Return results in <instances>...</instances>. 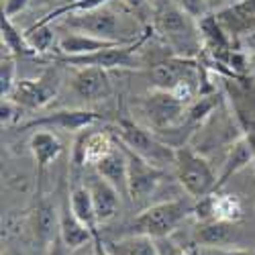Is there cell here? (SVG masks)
Returning <instances> with one entry per match:
<instances>
[{"label":"cell","instance_id":"cell-1","mask_svg":"<svg viewBox=\"0 0 255 255\" xmlns=\"http://www.w3.org/2000/svg\"><path fill=\"white\" fill-rule=\"evenodd\" d=\"M153 31L180 57H192L202 49L198 23L180 4H161L153 12Z\"/></svg>","mask_w":255,"mask_h":255},{"label":"cell","instance_id":"cell-2","mask_svg":"<svg viewBox=\"0 0 255 255\" xmlns=\"http://www.w3.org/2000/svg\"><path fill=\"white\" fill-rule=\"evenodd\" d=\"M111 133L129 151L137 153L145 161H149L161 169H165V165H174L176 161V147L161 141L157 135L151 133V129H147L137 121L121 119L111 129Z\"/></svg>","mask_w":255,"mask_h":255},{"label":"cell","instance_id":"cell-3","mask_svg":"<svg viewBox=\"0 0 255 255\" xmlns=\"http://www.w3.org/2000/svg\"><path fill=\"white\" fill-rule=\"evenodd\" d=\"M194 198H174L145 206L133 221V229L139 235H147L153 239L169 237L172 233L192 215Z\"/></svg>","mask_w":255,"mask_h":255},{"label":"cell","instance_id":"cell-4","mask_svg":"<svg viewBox=\"0 0 255 255\" xmlns=\"http://www.w3.org/2000/svg\"><path fill=\"white\" fill-rule=\"evenodd\" d=\"M174 169H176V178L180 186L190 198L196 200L206 194L217 192L219 174L210 165V161L202 153H198L194 147L190 145L176 147Z\"/></svg>","mask_w":255,"mask_h":255},{"label":"cell","instance_id":"cell-5","mask_svg":"<svg viewBox=\"0 0 255 255\" xmlns=\"http://www.w3.org/2000/svg\"><path fill=\"white\" fill-rule=\"evenodd\" d=\"M135 109L145 117V123L149 125L151 131L161 133L174 129L184 121L188 104L178 96H174L172 92L153 88L151 92H147L145 96H139L135 100Z\"/></svg>","mask_w":255,"mask_h":255},{"label":"cell","instance_id":"cell-6","mask_svg":"<svg viewBox=\"0 0 255 255\" xmlns=\"http://www.w3.org/2000/svg\"><path fill=\"white\" fill-rule=\"evenodd\" d=\"M149 37L145 33L141 39L129 41V43H119L106 49H98L86 55H55L59 63H66L72 68H102V70H133L139 68L137 49L143 45V41Z\"/></svg>","mask_w":255,"mask_h":255},{"label":"cell","instance_id":"cell-7","mask_svg":"<svg viewBox=\"0 0 255 255\" xmlns=\"http://www.w3.org/2000/svg\"><path fill=\"white\" fill-rule=\"evenodd\" d=\"M63 25L70 31H80L92 37L109 39V41H133L131 37L121 35V20L119 16L106 6H98L86 12H74L63 16Z\"/></svg>","mask_w":255,"mask_h":255},{"label":"cell","instance_id":"cell-8","mask_svg":"<svg viewBox=\"0 0 255 255\" xmlns=\"http://www.w3.org/2000/svg\"><path fill=\"white\" fill-rule=\"evenodd\" d=\"M59 90V74L55 70H47L37 78H20L16 86L12 88L10 96L16 104H20L25 111H39L55 98Z\"/></svg>","mask_w":255,"mask_h":255},{"label":"cell","instance_id":"cell-9","mask_svg":"<svg viewBox=\"0 0 255 255\" xmlns=\"http://www.w3.org/2000/svg\"><path fill=\"white\" fill-rule=\"evenodd\" d=\"M125 151H127V157H129V198L135 206H143L157 192L159 184L165 178V169L145 161L137 153L129 151L127 147Z\"/></svg>","mask_w":255,"mask_h":255},{"label":"cell","instance_id":"cell-10","mask_svg":"<svg viewBox=\"0 0 255 255\" xmlns=\"http://www.w3.org/2000/svg\"><path fill=\"white\" fill-rule=\"evenodd\" d=\"M100 117L92 111H82V109H63V111H53L45 117H39L35 121H29L20 125V129H59V131H70L78 133L82 129H90L94 123H98Z\"/></svg>","mask_w":255,"mask_h":255},{"label":"cell","instance_id":"cell-11","mask_svg":"<svg viewBox=\"0 0 255 255\" xmlns=\"http://www.w3.org/2000/svg\"><path fill=\"white\" fill-rule=\"evenodd\" d=\"M111 131H84L76 143L72 151V161L76 167L84 165H96L104 155H109L113 151V147L117 145V139Z\"/></svg>","mask_w":255,"mask_h":255},{"label":"cell","instance_id":"cell-12","mask_svg":"<svg viewBox=\"0 0 255 255\" xmlns=\"http://www.w3.org/2000/svg\"><path fill=\"white\" fill-rule=\"evenodd\" d=\"M72 88L76 96L84 102H100L109 98L113 92V84L109 70L102 68H74Z\"/></svg>","mask_w":255,"mask_h":255},{"label":"cell","instance_id":"cell-13","mask_svg":"<svg viewBox=\"0 0 255 255\" xmlns=\"http://www.w3.org/2000/svg\"><path fill=\"white\" fill-rule=\"evenodd\" d=\"M215 14L227 35L235 41V47L239 37L255 29V0H237L231 6L217 10Z\"/></svg>","mask_w":255,"mask_h":255},{"label":"cell","instance_id":"cell-14","mask_svg":"<svg viewBox=\"0 0 255 255\" xmlns=\"http://www.w3.org/2000/svg\"><path fill=\"white\" fill-rule=\"evenodd\" d=\"M94 172L104 180H109L121 192V196H129V157H127V151L121 143L119 147L115 145L113 151L94 165Z\"/></svg>","mask_w":255,"mask_h":255},{"label":"cell","instance_id":"cell-15","mask_svg":"<svg viewBox=\"0 0 255 255\" xmlns=\"http://www.w3.org/2000/svg\"><path fill=\"white\" fill-rule=\"evenodd\" d=\"M90 194H92V202H94V208H96V217H98V223H109L117 217L119 212V206H121V192L109 182L104 180L102 176L94 174L88 178L86 182Z\"/></svg>","mask_w":255,"mask_h":255},{"label":"cell","instance_id":"cell-16","mask_svg":"<svg viewBox=\"0 0 255 255\" xmlns=\"http://www.w3.org/2000/svg\"><path fill=\"white\" fill-rule=\"evenodd\" d=\"M29 149L37 163V180H41L45 174V169L63 153V143L59 141V137L55 133L45 129V131H37L31 135Z\"/></svg>","mask_w":255,"mask_h":255},{"label":"cell","instance_id":"cell-17","mask_svg":"<svg viewBox=\"0 0 255 255\" xmlns=\"http://www.w3.org/2000/svg\"><path fill=\"white\" fill-rule=\"evenodd\" d=\"M135 41V39H133ZM119 43H129V41H109V39H100V37H92L80 31H70L68 35H63L57 41V55H86V53H94L98 49H106Z\"/></svg>","mask_w":255,"mask_h":255},{"label":"cell","instance_id":"cell-18","mask_svg":"<svg viewBox=\"0 0 255 255\" xmlns=\"http://www.w3.org/2000/svg\"><path fill=\"white\" fill-rule=\"evenodd\" d=\"M70 208L74 215L86 225L94 237V247H104L102 239H100V233H98V217H96V208H94V202H92V194L88 186H76L70 194Z\"/></svg>","mask_w":255,"mask_h":255},{"label":"cell","instance_id":"cell-19","mask_svg":"<svg viewBox=\"0 0 255 255\" xmlns=\"http://www.w3.org/2000/svg\"><path fill=\"white\" fill-rule=\"evenodd\" d=\"M57 235L61 237V241L66 243L72 251L80 249L82 245H86L90 241H94L90 229L84 225L70 208V200L63 204L61 212H59V229H57Z\"/></svg>","mask_w":255,"mask_h":255},{"label":"cell","instance_id":"cell-20","mask_svg":"<svg viewBox=\"0 0 255 255\" xmlns=\"http://www.w3.org/2000/svg\"><path fill=\"white\" fill-rule=\"evenodd\" d=\"M253 161V151L247 143V139L241 135L239 139H235L229 145V151L225 155V161L221 165V172H219V180H217V192L219 190L235 176L237 172H241L243 167H247Z\"/></svg>","mask_w":255,"mask_h":255},{"label":"cell","instance_id":"cell-21","mask_svg":"<svg viewBox=\"0 0 255 255\" xmlns=\"http://www.w3.org/2000/svg\"><path fill=\"white\" fill-rule=\"evenodd\" d=\"M106 249H109L111 255H159L155 239L147 235H139V233L123 237L119 241L106 243Z\"/></svg>","mask_w":255,"mask_h":255},{"label":"cell","instance_id":"cell-22","mask_svg":"<svg viewBox=\"0 0 255 255\" xmlns=\"http://www.w3.org/2000/svg\"><path fill=\"white\" fill-rule=\"evenodd\" d=\"M59 229V215L51 202L41 200L35 210V235L41 243H51L53 241V229Z\"/></svg>","mask_w":255,"mask_h":255},{"label":"cell","instance_id":"cell-23","mask_svg":"<svg viewBox=\"0 0 255 255\" xmlns=\"http://www.w3.org/2000/svg\"><path fill=\"white\" fill-rule=\"evenodd\" d=\"M196 237L206 247H225L233 241V225L223 221H208L198 223Z\"/></svg>","mask_w":255,"mask_h":255},{"label":"cell","instance_id":"cell-24","mask_svg":"<svg viewBox=\"0 0 255 255\" xmlns=\"http://www.w3.org/2000/svg\"><path fill=\"white\" fill-rule=\"evenodd\" d=\"M0 31H2V49H6L8 53H12L14 57H16V55H20V57L37 55V53L33 51V47L29 45L25 33H20V31L12 25V18L2 16Z\"/></svg>","mask_w":255,"mask_h":255},{"label":"cell","instance_id":"cell-25","mask_svg":"<svg viewBox=\"0 0 255 255\" xmlns=\"http://www.w3.org/2000/svg\"><path fill=\"white\" fill-rule=\"evenodd\" d=\"M25 37L37 55L55 49V29L51 23H39L37 20L35 25H31L25 31Z\"/></svg>","mask_w":255,"mask_h":255},{"label":"cell","instance_id":"cell-26","mask_svg":"<svg viewBox=\"0 0 255 255\" xmlns=\"http://www.w3.org/2000/svg\"><path fill=\"white\" fill-rule=\"evenodd\" d=\"M243 217V204L233 194H219L215 192V221L223 223H237Z\"/></svg>","mask_w":255,"mask_h":255},{"label":"cell","instance_id":"cell-27","mask_svg":"<svg viewBox=\"0 0 255 255\" xmlns=\"http://www.w3.org/2000/svg\"><path fill=\"white\" fill-rule=\"evenodd\" d=\"M16 82V57L8 51H2V57H0V96H10Z\"/></svg>","mask_w":255,"mask_h":255},{"label":"cell","instance_id":"cell-28","mask_svg":"<svg viewBox=\"0 0 255 255\" xmlns=\"http://www.w3.org/2000/svg\"><path fill=\"white\" fill-rule=\"evenodd\" d=\"M23 106L16 104L12 98H2L0 102V119H2V125H12L16 123L20 117H23Z\"/></svg>","mask_w":255,"mask_h":255},{"label":"cell","instance_id":"cell-29","mask_svg":"<svg viewBox=\"0 0 255 255\" xmlns=\"http://www.w3.org/2000/svg\"><path fill=\"white\" fill-rule=\"evenodd\" d=\"M178 4H180L190 16H194L196 20H198L200 16H204L206 12H210L206 0H178Z\"/></svg>","mask_w":255,"mask_h":255},{"label":"cell","instance_id":"cell-30","mask_svg":"<svg viewBox=\"0 0 255 255\" xmlns=\"http://www.w3.org/2000/svg\"><path fill=\"white\" fill-rule=\"evenodd\" d=\"M29 4H31V0H2V16L14 18L16 14L23 12Z\"/></svg>","mask_w":255,"mask_h":255},{"label":"cell","instance_id":"cell-31","mask_svg":"<svg viewBox=\"0 0 255 255\" xmlns=\"http://www.w3.org/2000/svg\"><path fill=\"white\" fill-rule=\"evenodd\" d=\"M70 251H72V249L61 241L59 235H55L53 241L47 245V255H70Z\"/></svg>","mask_w":255,"mask_h":255},{"label":"cell","instance_id":"cell-32","mask_svg":"<svg viewBox=\"0 0 255 255\" xmlns=\"http://www.w3.org/2000/svg\"><path fill=\"white\" fill-rule=\"evenodd\" d=\"M237 47L243 49L245 53H253L255 51V29L237 39Z\"/></svg>","mask_w":255,"mask_h":255},{"label":"cell","instance_id":"cell-33","mask_svg":"<svg viewBox=\"0 0 255 255\" xmlns=\"http://www.w3.org/2000/svg\"><path fill=\"white\" fill-rule=\"evenodd\" d=\"M198 255H251L247 251H233V249H225V247H206L202 249Z\"/></svg>","mask_w":255,"mask_h":255},{"label":"cell","instance_id":"cell-34","mask_svg":"<svg viewBox=\"0 0 255 255\" xmlns=\"http://www.w3.org/2000/svg\"><path fill=\"white\" fill-rule=\"evenodd\" d=\"M208 2V8L212 10V8H217V10H221V8H225V6H231L233 2H237V0H206ZM215 10V12H217Z\"/></svg>","mask_w":255,"mask_h":255},{"label":"cell","instance_id":"cell-35","mask_svg":"<svg viewBox=\"0 0 255 255\" xmlns=\"http://www.w3.org/2000/svg\"><path fill=\"white\" fill-rule=\"evenodd\" d=\"M125 6H129L131 10H143L147 6V0H123Z\"/></svg>","mask_w":255,"mask_h":255},{"label":"cell","instance_id":"cell-36","mask_svg":"<svg viewBox=\"0 0 255 255\" xmlns=\"http://www.w3.org/2000/svg\"><path fill=\"white\" fill-rule=\"evenodd\" d=\"M247 57H249V76L255 80V51L247 53Z\"/></svg>","mask_w":255,"mask_h":255},{"label":"cell","instance_id":"cell-37","mask_svg":"<svg viewBox=\"0 0 255 255\" xmlns=\"http://www.w3.org/2000/svg\"><path fill=\"white\" fill-rule=\"evenodd\" d=\"M92 255H111V253H109V249H106V245H104V247H94Z\"/></svg>","mask_w":255,"mask_h":255},{"label":"cell","instance_id":"cell-38","mask_svg":"<svg viewBox=\"0 0 255 255\" xmlns=\"http://www.w3.org/2000/svg\"><path fill=\"white\" fill-rule=\"evenodd\" d=\"M53 2L57 4L55 8H59V6H66V4H72V2H76V0H53Z\"/></svg>","mask_w":255,"mask_h":255}]
</instances>
